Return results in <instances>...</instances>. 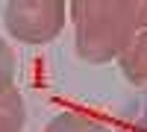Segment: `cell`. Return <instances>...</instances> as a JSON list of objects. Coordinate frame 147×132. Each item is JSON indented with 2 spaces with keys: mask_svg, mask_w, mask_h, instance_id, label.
<instances>
[{
  "mask_svg": "<svg viewBox=\"0 0 147 132\" xmlns=\"http://www.w3.org/2000/svg\"><path fill=\"white\" fill-rule=\"evenodd\" d=\"M74 47L88 65L121 59L147 29V0H74Z\"/></svg>",
  "mask_w": 147,
  "mask_h": 132,
  "instance_id": "6da1fadb",
  "label": "cell"
},
{
  "mask_svg": "<svg viewBox=\"0 0 147 132\" xmlns=\"http://www.w3.org/2000/svg\"><path fill=\"white\" fill-rule=\"evenodd\" d=\"M65 0H9L3 9V27L24 44H47L65 27Z\"/></svg>",
  "mask_w": 147,
  "mask_h": 132,
  "instance_id": "7a4b0ae2",
  "label": "cell"
},
{
  "mask_svg": "<svg viewBox=\"0 0 147 132\" xmlns=\"http://www.w3.org/2000/svg\"><path fill=\"white\" fill-rule=\"evenodd\" d=\"M118 62H121V74L127 76V82H132V85H147V29L127 47V53L121 56Z\"/></svg>",
  "mask_w": 147,
  "mask_h": 132,
  "instance_id": "3957f363",
  "label": "cell"
},
{
  "mask_svg": "<svg viewBox=\"0 0 147 132\" xmlns=\"http://www.w3.org/2000/svg\"><path fill=\"white\" fill-rule=\"evenodd\" d=\"M27 121V109H24V97L18 88L0 94V132H21Z\"/></svg>",
  "mask_w": 147,
  "mask_h": 132,
  "instance_id": "277c9868",
  "label": "cell"
},
{
  "mask_svg": "<svg viewBox=\"0 0 147 132\" xmlns=\"http://www.w3.org/2000/svg\"><path fill=\"white\" fill-rule=\"evenodd\" d=\"M44 132H109V129L82 112H59L47 121Z\"/></svg>",
  "mask_w": 147,
  "mask_h": 132,
  "instance_id": "5b68a950",
  "label": "cell"
},
{
  "mask_svg": "<svg viewBox=\"0 0 147 132\" xmlns=\"http://www.w3.org/2000/svg\"><path fill=\"white\" fill-rule=\"evenodd\" d=\"M121 132H147V91L129 106V112L124 115Z\"/></svg>",
  "mask_w": 147,
  "mask_h": 132,
  "instance_id": "8992f818",
  "label": "cell"
},
{
  "mask_svg": "<svg viewBox=\"0 0 147 132\" xmlns=\"http://www.w3.org/2000/svg\"><path fill=\"white\" fill-rule=\"evenodd\" d=\"M15 88V56L12 47L0 38V94Z\"/></svg>",
  "mask_w": 147,
  "mask_h": 132,
  "instance_id": "52a82bcc",
  "label": "cell"
}]
</instances>
